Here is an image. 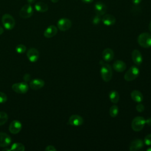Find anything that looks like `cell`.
I'll use <instances>...</instances> for the list:
<instances>
[{"instance_id":"obj_16","label":"cell","mask_w":151,"mask_h":151,"mask_svg":"<svg viewBox=\"0 0 151 151\" xmlns=\"http://www.w3.org/2000/svg\"><path fill=\"white\" fill-rule=\"evenodd\" d=\"M57 31H58L57 28L55 25H50L44 31V35L45 38H52L57 34Z\"/></svg>"},{"instance_id":"obj_8","label":"cell","mask_w":151,"mask_h":151,"mask_svg":"<svg viewBox=\"0 0 151 151\" xmlns=\"http://www.w3.org/2000/svg\"><path fill=\"white\" fill-rule=\"evenodd\" d=\"M71 21L65 18L60 19L57 22V27L61 31H65L69 29L71 27Z\"/></svg>"},{"instance_id":"obj_12","label":"cell","mask_w":151,"mask_h":151,"mask_svg":"<svg viewBox=\"0 0 151 151\" xmlns=\"http://www.w3.org/2000/svg\"><path fill=\"white\" fill-rule=\"evenodd\" d=\"M94 11L96 14L99 15H104L107 11L106 5L102 2H97L94 5Z\"/></svg>"},{"instance_id":"obj_9","label":"cell","mask_w":151,"mask_h":151,"mask_svg":"<svg viewBox=\"0 0 151 151\" xmlns=\"http://www.w3.org/2000/svg\"><path fill=\"white\" fill-rule=\"evenodd\" d=\"M84 123L83 118L78 114H73L68 119V124L74 126H81Z\"/></svg>"},{"instance_id":"obj_10","label":"cell","mask_w":151,"mask_h":151,"mask_svg":"<svg viewBox=\"0 0 151 151\" xmlns=\"http://www.w3.org/2000/svg\"><path fill=\"white\" fill-rule=\"evenodd\" d=\"M22 129L21 123L17 120H13L11 122L9 126V130L12 134H17Z\"/></svg>"},{"instance_id":"obj_6","label":"cell","mask_w":151,"mask_h":151,"mask_svg":"<svg viewBox=\"0 0 151 151\" xmlns=\"http://www.w3.org/2000/svg\"><path fill=\"white\" fill-rule=\"evenodd\" d=\"M34 14V9L31 4H27L24 5L19 11V16L22 18H28Z\"/></svg>"},{"instance_id":"obj_3","label":"cell","mask_w":151,"mask_h":151,"mask_svg":"<svg viewBox=\"0 0 151 151\" xmlns=\"http://www.w3.org/2000/svg\"><path fill=\"white\" fill-rule=\"evenodd\" d=\"M2 23L5 29L11 30L14 28L15 21L12 15L9 14H5L2 17Z\"/></svg>"},{"instance_id":"obj_34","label":"cell","mask_w":151,"mask_h":151,"mask_svg":"<svg viewBox=\"0 0 151 151\" xmlns=\"http://www.w3.org/2000/svg\"><path fill=\"white\" fill-rule=\"evenodd\" d=\"M146 124H147L149 126H151V117L148 118L146 120Z\"/></svg>"},{"instance_id":"obj_5","label":"cell","mask_w":151,"mask_h":151,"mask_svg":"<svg viewBox=\"0 0 151 151\" xmlns=\"http://www.w3.org/2000/svg\"><path fill=\"white\" fill-rule=\"evenodd\" d=\"M139 69L137 67L133 65L132 66L128 71L124 74V78L127 81H131L134 80L135 78L137 77L139 74Z\"/></svg>"},{"instance_id":"obj_28","label":"cell","mask_w":151,"mask_h":151,"mask_svg":"<svg viewBox=\"0 0 151 151\" xmlns=\"http://www.w3.org/2000/svg\"><path fill=\"white\" fill-rule=\"evenodd\" d=\"M144 143L147 146L151 145V134H147L144 139Z\"/></svg>"},{"instance_id":"obj_33","label":"cell","mask_w":151,"mask_h":151,"mask_svg":"<svg viewBox=\"0 0 151 151\" xmlns=\"http://www.w3.org/2000/svg\"><path fill=\"white\" fill-rule=\"evenodd\" d=\"M23 79L24 81L26 83L29 81L31 80V76L29 74H25L23 77Z\"/></svg>"},{"instance_id":"obj_25","label":"cell","mask_w":151,"mask_h":151,"mask_svg":"<svg viewBox=\"0 0 151 151\" xmlns=\"http://www.w3.org/2000/svg\"><path fill=\"white\" fill-rule=\"evenodd\" d=\"M118 113H119V108L117 106H116V104L113 105L110 108V110H109V114L110 116H111L112 117H115L117 116Z\"/></svg>"},{"instance_id":"obj_37","label":"cell","mask_w":151,"mask_h":151,"mask_svg":"<svg viewBox=\"0 0 151 151\" xmlns=\"http://www.w3.org/2000/svg\"><path fill=\"white\" fill-rule=\"evenodd\" d=\"M36 0H27L28 4H34Z\"/></svg>"},{"instance_id":"obj_24","label":"cell","mask_w":151,"mask_h":151,"mask_svg":"<svg viewBox=\"0 0 151 151\" xmlns=\"http://www.w3.org/2000/svg\"><path fill=\"white\" fill-rule=\"evenodd\" d=\"M10 149L13 151H24L25 150V146L21 143H15L11 146Z\"/></svg>"},{"instance_id":"obj_35","label":"cell","mask_w":151,"mask_h":151,"mask_svg":"<svg viewBox=\"0 0 151 151\" xmlns=\"http://www.w3.org/2000/svg\"><path fill=\"white\" fill-rule=\"evenodd\" d=\"M142 0H132V2L134 4V5H138L139 4Z\"/></svg>"},{"instance_id":"obj_38","label":"cell","mask_w":151,"mask_h":151,"mask_svg":"<svg viewBox=\"0 0 151 151\" xmlns=\"http://www.w3.org/2000/svg\"><path fill=\"white\" fill-rule=\"evenodd\" d=\"M3 32H4V29L1 26H0V35L2 34Z\"/></svg>"},{"instance_id":"obj_11","label":"cell","mask_w":151,"mask_h":151,"mask_svg":"<svg viewBox=\"0 0 151 151\" xmlns=\"http://www.w3.org/2000/svg\"><path fill=\"white\" fill-rule=\"evenodd\" d=\"M27 56L31 62L34 63L38 60L39 52L36 48H31L27 52Z\"/></svg>"},{"instance_id":"obj_1","label":"cell","mask_w":151,"mask_h":151,"mask_svg":"<svg viewBox=\"0 0 151 151\" xmlns=\"http://www.w3.org/2000/svg\"><path fill=\"white\" fill-rule=\"evenodd\" d=\"M100 74L102 79L104 81L108 82L110 81L112 78V69L111 66L107 63L102 62L100 68Z\"/></svg>"},{"instance_id":"obj_39","label":"cell","mask_w":151,"mask_h":151,"mask_svg":"<svg viewBox=\"0 0 151 151\" xmlns=\"http://www.w3.org/2000/svg\"><path fill=\"white\" fill-rule=\"evenodd\" d=\"M149 29L150 32H151V21H150V22L149 23Z\"/></svg>"},{"instance_id":"obj_42","label":"cell","mask_w":151,"mask_h":151,"mask_svg":"<svg viewBox=\"0 0 151 151\" xmlns=\"http://www.w3.org/2000/svg\"><path fill=\"white\" fill-rule=\"evenodd\" d=\"M147 151H151V146L147 149Z\"/></svg>"},{"instance_id":"obj_18","label":"cell","mask_w":151,"mask_h":151,"mask_svg":"<svg viewBox=\"0 0 151 151\" xmlns=\"http://www.w3.org/2000/svg\"><path fill=\"white\" fill-rule=\"evenodd\" d=\"M114 56L113 51L109 48H107L103 50L102 52V57L103 60L106 62L111 61Z\"/></svg>"},{"instance_id":"obj_36","label":"cell","mask_w":151,"mask_h":151,"mask_svg":"<svg viewBox=\"0 0 151 151\" xmlns=\"http://www.w3.org/2000/svg\"><path fill=\"white\" fill-rule=\"evenodd\" d=\"M81 1L85 4H90L93 1V0H81Z\"/></svg>"},{"instance_id":"obj_20","label":"cell","mask_w":151,"mask_h":151,"mask_svg":"<svg viewBox=\"0 0 151 151\" xmlns=\"http://www.w3.org/2000/svg\"><path fill=\"white\" fill-rule=\"evenodd\" d=\"M113 68L117 72H123L126 68V65L122 60H116L113 64Z\"/></svg>"},{"instance_id":"obj_7","label":"cell","mask_w":151,"mask_h":151,"mask_svg":"<svg viewBox=\"0 0 151 151\" xmlns=\"http://www.w3.org/2000/svg\"><path fill=\"white\" fill-rule=\"evenodd\" d=\"M12 90L19 94H25L28 90V85L26 82L14 83L12 86Z\"/></svg>"},{"instance_id":"obj_17","label":"cell","mask_w":151,"mask_h":151,"mask_svg":"<svg viewBox=\"0 0 151 151\" xmlns=\"http://www.w3.org/2000/svg\"><path fill=\"white\" fill-rule=\"evenodd\" d=\"M132 58L134 63L137 65H140L143 61V57L140 52L137 50H134L132 52Z\"/></svg>"},{"instance_id":"obj_21","label":"cell","mask_w":151,"mask_h":151,"mask_svg":"<svg viewBox=\"0 0 151 151\" xmlns=\"http://www.w3.org/2000/svg\"><path fill=\"white\" fill-rule=\"evenodd\" d=\"M130 96L132 100L137 103H140L143 100V96L142 93L137 90H134L132 91Z\"/></svg>"},{"instance_id":"obj_27","label":"cell","mask_w":151,"mask_h":151,"mask_svg":"<svg viewBox=\"0 0 151 151\" xmlns=\"http://www.w3.org/2000/svg\"><path fill=\"white\" fill-rule=\"evenodd\" d=\"M15 51L17 53L23 54L26 51V47L23 44H19L16 46Z\"/></svg>"},{"instance_id":"obj_29","label":"cell","mask_w":151,"mask_h":151,"mask_svg":"<svg viewBox=\"0 0 151 151\" xmlns=\"http://www.w3.org/2000/svg\"><path fill=\"white\" fill-rule=\"evenodd\" d=\"M101 21V18H100V15H99L97 14H96L93 18V20H92V22L95 25H97V24H99L100 23Z\"/></svg>"},{"instance_id":"obj_40","label":"cell","mask_w":151,"mask_h":151,"mask_svg":"<svg viewBox=\"0 0 151 151\" xmlns=\"http://www.w3.org/2000/svg\"><path fill=\"white\" fill-rule=\"evenodd\" d=\"M3 150L4 151H6V150H8V151H9V150H11V149H10V148H4V149H3Z\"/></svg>"},{"instance_id":"obj_32","label":"cell","mask_w":151,"mask_h":151,"mask_svg":"<svg viewBox=\"0 0 151 151\" xmlns=\"http://www.w3.org/2000/svg\"><path fill=\"white\" fill-rule=\"evenodd\" d=\"M45 151H56L57 149H55V147L54 146L52 145H48L47 146L45 149Z\"/></svg>"},{"instance_id":"obj_13","label":"cell","mask_w":151,"mask_h":151,"mask_svg":"<svg viewBox=\"0 0 151 151\" xmlns=\"http://www.w3.org/2000/svg\"><path fill=\"white\" fill-rule=\"evenodd\" d=\"M11 143V139L10 136L3 132H0V147H8Z\"/></svg>"},{"instance_id":"obj_15","label":"cell","mask_w":151,"mask_h":151,"mask_svg":"<svg viewBox=\"0 0 151 151\" xmlns=\"http://www.w3.org/2000/svg\"><path fill=\"white\" fill-rule=\"evenodd\" d=\"M144 146V142L141 139L133 140L130 144L129 150L131 151H136L142 149Z\"/></svg>"},{"instance_id":"obj_22","label":"cell","mask_w":151,"mask_h":151,"mask_svg":"<svg viewBox=\"0 0 151 151\" xmlns=\"http://www.w3.org/2000/svg\"><path fill=\"white\" fill-rule=\"evenodd\" d=\"M35 9L39 12H45L48 10V5L44 2H38L35 4Z\"/></svg>"},{"instance_id":"obj_26","label":"cell","mask_w":151,"mask_h":151,"mask_svg":"<svg viewBox=\"0 0 151 151\" xmlns=\"http://www.w3.org/2000/svg\"><path fill=\"white\" fill-rule=\"evenodd\" d=\"M8 116L5 112L0 111V126L4 124L8 120Z\"/></svg>"},{"instance_id":"obj_14","label":"cell","mask_w":151,"mask_h":151,"mask_svg":"<svg viewBox=\"0 0 151 151\" xmlns=\"http://www.w3.org/2000/svg\"><path fill=\"white\" fill-rule=\"evenodd\" d=\"M45 84L44 81L39 78H35L32 80H31L29 83V86L31 88V89L34 90H38L40 88H42Z\"/></svg>"},{"instance_id":"obj_31","label":"cell","mask_w":151,"mask_h":151,"mask_svg":"<svg viewBox=\"0 0 151 151\" xmlns=\"http://www.w3.org/2000/svg\"><path fill=\"white\" fill-rule=\"evenodd\" d=\"M136 109L137 111L142 112L145 110V106H144V105L143 104H142L140 103H139V104H137V106L136 107Z\"/></svg>"},{"instance_id":"obj_23","label":"cell","mask_w":151,"mask_h":151,"mask_svg":"<svg viewBox=\"0 0 151 151\" xmlns=\"http://www.w3.org/2000/svg\"><path fill=\"white\" fill-rule=\"evenodd\" d=\"M109 99L113 103L116 104L119 101L120 95L116 90H111L109 93Z\"/></svg>"},{"instance_id":"obj_30","label":"cell","mask_w":151,"mask_h":151,"mask_svg":"<svg viewBox=\"0 0 151 151\" xmlns=\"http://www.w3.org/2000/svg\"><path fill=\"white\" fill-rule=\"evenodd\" d=\"M7 100V96L6 95L0 91V103H4Z\"/></svg>"},{"instance_id":"obj_41","label":"cell","mask_w":151,"mask_h":151,"mask_svg":"<svg viewBox=\"0 0 151 151\" xmlns=\"http://www.w3.org/2000/svg\"><path fill=\"white\" fill-rule=\"evenodd\" d=\"M58 1H59V0H51V1L52 2H53V3H56V2H57Z\"/></svg>"},{"instance_id":"obj_2","label":"cell","mask_w":151,"mask_h":151,"mask_svg":"<svg viewBox=\"0 0 151 151\" xmlns=\"http://www.w3.org/2000/svg\"><path fill=\"white\" fill-rule=\"evenodd\" d=\"M138 44L143 48H147L151 47V34L148 32H143L137 37Z\"/></svg>"},{"instance_id":"obj_4","label":"cell","mask_w":151,"mask_h":151,"mask_svg":"<svg viewBox=\"0 0 151 151\" xmlns=\"http://www.w3.org/2000/svg\"><path fill=\"white\" fill-rule=\"evenodd\" d=\"M146 124V120L142 116L134 117L132 122V128L135 132H139L143 129Z\"/></svg>"},{"instance_id":"obj_19","label":"cell","mask_w":151,"mask_h":151,"mask_svg":"<svg viewBox=\"0 0 151 151\" xmlns=\"http://www.w3.org/2000/svg\"><path fill=\"white\" fill-rule=\"evenodd\" d=\"M103 23L107 26L113 25L116 22V18L111 14H105L101 18Z\"/></svg>"}]
</instances>
